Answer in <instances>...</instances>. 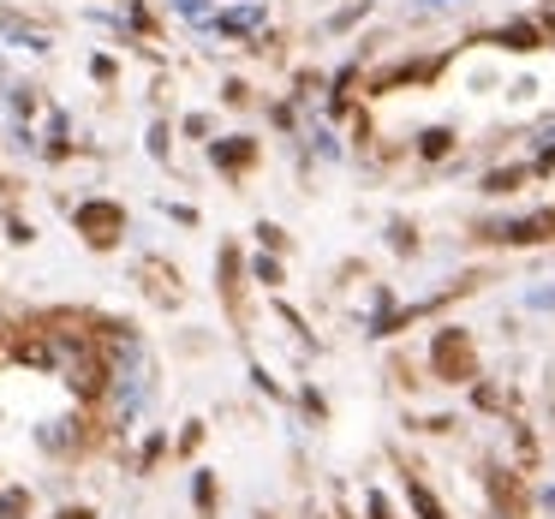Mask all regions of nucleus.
Wrapping results in <instances>:
<instances>
[{
  "mask_svg": "<svg viewBox=\"0 0 555 519\" xmlns=\"http://www.w3.org/2000/svg\"><path fill=\"white\" fill-rule=\"evenodd\" d=\"M412 502H418V514H424V519H442V507H436V495H430V490H418V483H412Z\"/></svg>",
  "mask_w": 555,
  "mask_h": 519,
  "instance_id": "obj_1",
  "label": "nucleus"
},
{
  "mask_svg": "<svg viewBox=\"0 0 555 519\" xmlns=\"http://www.w3.org/2000/svg\"><path fill=\"white\" fill-rule=\"evenodd\" d=\"M0 514L18 519V514H25V495H18V490H13V495H0Z\"/></svg>",
  "mask_w": 555,
  "mask_h": 519,
  "instance_id": "obj_2",
  "label": "nucleus"
},
{
  "mask_svg": "<svg viewBox=\"0 0 555 519\" xmlns=\"http://www.w3.org/2000/svg\"><path fill=\"white\" fill-rule=\"evenodd\" d=\"M424 7H454V0H424Z\"/></svg>",
  "mask_w": 555,
  "mask_h": 519,
  "instance_id": "obj_3",
  "label": "nucleus"
}]
</instances>
